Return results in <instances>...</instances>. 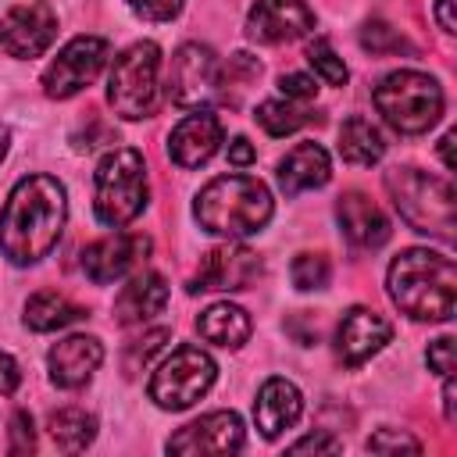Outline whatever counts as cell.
Returning <instances> with one entry per match:
<instances>
[{"label": "cell", "instance_id": "6da1fadb", "mask_svg": "<svg viewBox=\"0 0 457 457\" xmlns=\"http://www.w3.org/2000/svg\"><path fill=\"white\" fill-rule=\"evenodd\" d=\"M68 200L54 175H25L0 207V253L11 264L43 261L64 228Z\"/></svg>", "mask_w": 457, "mask_h": 457}, {"label": "cell", "instance_id": "7a4b0ae2", "mask_svg": "<svg viewBox=\"0 0 457 457\" xmlns=\"http://www.w3.org/2000/svg\"><path fill=\"white\" fill-rule=\"evenodd\" d=\"M393 303L414 321H450L457 307V264L446 253L411 246L386 275Z\"/></svg>", "mask_w": 457, "mask_h": 457}, {"label": "cell", "instance_id": "3957f363", "mask_svg": "<svg viewBox=\"0 0 457 457\" xmlns=\"http://www.w3.org/2000/svg\"><path fill=\"white\" fill-rule=\"evenodd\" d=\"M193 214L211 236H253L271 218V193L253 175H218L196 193Z\"/></svg>", "mask_w": 457, "mask_h": 457}, {"label": "cell", "instance_id": "277c9868", "mask_svg": "<svg viewBox=\"0 0 457 457\" xmlns=\"http://www.w3.org/2000/svg\"><path fill=\"white\" fill-rule=\"evenodd\" d=\"M386 189L393 196V207L400 218L425 236H436L443 243L453 239L457 225V193L446 179L428 175L421 168H389L386 171Z\"/></svg>", "mask_w": 457, "mask_h": 457}, {"label": "cell", "instance_id": "5b68a950", "mask_svg": "<svg viewBox=\"0 0 457 457\" xmlns=\"http://www.w3.org/2000/svg\"><path fill=\"white\" fill-rule=\"evenodd\" d=\"M146 200H150V186H146L143 154L132 146L111 150L96 164V200H93L96 218L111 228H121L143 214Z\"/></svg>", "mask_w": 457, "mask_h": 457}, {"label": "cell", "instance_id": "8992f818", "mask_svg": "<svg viewBox=\"0 0 457 457\" xmlns=\"http://www.w3.org/2000/svg\"><path fill=\"white\" fill-rule=\"evenodd\" d=\"M375 107L378 114L403 136H418L428 132L439 114H443V89L432 75L425 71H389L378 86H375Z\"/></svg>", "mask_w": 457, "mask_h": 457}, {"label": "cell", "instance_id": "52a82bcc", "mask_svg": "<svg viewBox=\"0 0 457 457\" xmlns=\"http://www.w3.org/2000/svg\"><path fill=\"white\" fill-rule=\"evenodd\" d=\"M157 75H161V46L157 43H132L125 54L114 57L107 75V100L114 114L139 121L150 118L157 107Z\"/></svg>", "mask_w": 457, "mask_h": 457}, {"label": "cell", "instance_id": "ba28073f", "mask_svg": "<svg viewBox=\"0 0 457 457\" xmlns=\"http://www.w3.org/2000/svg\"><path fill=\"white\" fill-rule=\"evenodd\" d=\"M214 375L218 364L211 361V353L193 343H182L157 364L150 378V400L164 411H186L214 386Z\"/></svg>", "mask_w": 457, "mask_h": 457}, {"label": "cell", "instance_id": "9c48e42d", "mask_svg": "<svg viewBox=\"0 0 457 457\" xmlns=\"http://www.w3.org/2000/svg\"><path fill=\"white\" fill-rule=\"evenodd\" d=\"M107 64V39L100 36H75L43 71V93L50 100H68L82 93Z\"/></svg>", "mask_w": 457, "mask_h": 457}, {"label": "cell", "instance_id": "30bf717a", "mask_svg": "<svg viewBox=\"0 0 457 457\" xmlns=\"http://www.w3.org/2000/svg\"><path fill=\"white\" fill-rule=\"evenodd\" d=\"M221 93V64L211 46L186 43L168 68V96L179 107H204Z\"/></svg>", "mask_w": 457, "mask_h": 457}, {"label": "cell", "instance_id": "8fae6325", "mask_svg": "<svg viewBox=\"0 0 457 457\" xmlns=\"http://www.w3.org/2000/svg\"><path fill=\"white\" fill-rule=\"evenodd\" d=\"M150 253V236L143 232H114L104 239H93L82 250V271L89 282L96 286H111L118 278H125L129 271H136Z\"/></svg>", "mask_w": 457, "mask_h": 457}, {"label": "cell", "instance_id": "7c38bea8", "mask_svg": "<svg viewBox=\"0 0 457 457\" xmlns=\"http://www.w3.org/2000/svg\"><path fill=\"white\" fill-rule=\"evenodd\" d=\"M57 36V14L46 0L18 4L0 18V50L11 57H39Z\"/></svg>", "mask_w": 457, "mask_h": 457}, {"label": "cell", "instance_id": "4fadbf2b", "mask_svg": "<svg viewBox=\"0 0 457 457\" xmlns=\"http://www.w3.org/2000/svg\"><path fill=\"white\" fill-rule=\"evenodd\" d=\"M264 264H261V253H253L250 246H239V243H225V246H214L200 257V268L193 275V293L196 289H250L257 278H261Z\"/></svg>", "mask_w": 457, "mask_h": 457}, {"label": "cell", "instance_id": "5bb4252c", "mask_svg": "<svg viewBox=\"0 0 457 457\" xmlns=\"http://www.w3.org/2000/svg\"><path fill=\"white\" fill-rule=\"evenodd\" d=\"M243 446V421L236 411H211L168 439V453H232Z\"/></svg>", "mask_w": 457, "mask_h": 457}, {"label": "cell", "instance_id": "9a60e30c", "mask_svg": "<svg viewBox=\"0 0 457 457\" xmlns=\"http://www.w3.org/2000/svg\"><path fill=\"white\" fill-rule=\"evenodd\" d=\"M393 339V325L371 307H350L336 328V357L346 368H361Z\"/></svg>", "mask_w": 457, "mask_h": 457}, {"label": "cell", "instance_id": "2e32d148", "mask_svg": "<svg viewBox=\"0 0 457 457\" xmlns=\"http://www.w3.org/2000/svg\"><path fill=\"white\" fill-rule=\"evenodd\" d=\"M314 29L307 0H257L246 14V32L257 43H289Z\"/></svg>", "mask_w": 457, "mask_h": 457}, {"label": "cell", "instance_id": "e0dca14e", "mask_svg": "<svg viewBox=\"0 0 457 457\" xmlns=\"http://www.w3.org/2000/svg\"><path fill=\"white\" fill-rule=\"evenodd\" d=\"M221 146V121L211 114V111H196V114H186L171 136H168V157L179 164V168H200L207 164Z\"/></svg>", "mask_w": 457, "mask_h": 457}, {"label": "cell", "instance_id": "ac0fdd59", "mask_svg": "<svg viewBox=\"0 0 457 457\" xmlns=\"http://www.w3.org/2000/svg\"><path fill=\"white\" fill-rule=\"evenodd\" d=\"M104 361V346L93 336H68L61 343L50 346L46 353V368H50V382L61 389H79L93 378V371Z\"/></svg>", "mask_w": 457, "mask_h": 457}, {"label": "cell", "instance_id": "d6986e66", "mask_svg": "<svg viewBox=\"0 0 457 457\" xmlns=\"http://www.w3.org/2000/svg\"><path fill=\"white\" fill-rule=\"evenodd\" d=\"M336 218H339V228H343V236L353 243V246H361V250H378L386 239H389V221H386V214L378 211V204H371L364 193H357V189H350V193H343L339 196V204H336Z\"/></svg>", "mask_w": 457, "mask_h": 457}, {"label": "cell", "instance_id": "ffe728a7", "mask_svg": "<svg viewBox=\"0 0 457 457\" xmlns=\"http://www.w3.org/2000/svg\"><path fill=\"white\" fill-rule=\"evenodd\" d=\"M303 411V396L300 389L289 382V378H268L257 393V403H253V421L261 428L264 439H278L286 428L296 425Z\"/></svg>", "mask_w": 457, "mask_h": 457}, {"label": "cell", "instance_id": "44dd1931", "mask_svg": "<svg viewBox=\"0 0 457 457\" xmlns=\"http://www.w3.org/2000/svg\"><path fill=\"white\" fill-rule=\"evenodd\" d=\"M168 303V286L157 271H136L121 293L114 296V321L121 325H136V321H146L154 314H161Z\"/></svg>", "mask_w": 457, "mask_h": 457}, {"label": "cell", "instance_id": "7402d4cb", "mask_svg": "<svg viewBox=\"0 0 457 457\" xmlns=\"http://www.w3.org/2000/svg\"><path fill=\"white\" fill-rule=\"evenodd\" d=\"M328 175H332V164H328L325 146H318V143H300L278 161V186L286 196L318 189L328 182Z\"/></svg>", "mask_w": 457, "mask_h": 457}, {"label": "cell", "instance_id": "603a6c76", "mask_svg": "<svg viewBox=\"0 0 457 457\" xmlns=\"http://www.w3.org/2000/svg\"><path fill=\"white\" fill-rule=\"evenodd\" d=\"M196 328H200V336L207 339V343H214V346H225V350H236V346H243L246 339H250V314L243 311V307H236V303H211L200 318H196Z\"/></svg>", "mask_w": 457, "mask_h": 457}, {"label": "cell", "instance_id": "cb8c5ba5", "mask_svg": "<svg viewBox=\"0 0 457 457\" xmlns=\"http://www.w3.org/2000/svg\"><path fill=\"white\" fill-rule=\"evenodd\" d=\"M79 318H86V311L75 300H68L64 293H57V289H39L25 303V325L32 332H57V328H64V325H71Z\"/></svg>", "mask_w": 457, "mask_h": 457}, {"label": "cell", "instance_id": "d4e9b609", "mask_svg": "<svg viewBox=\"0 0 457 457\" xmlns=\"http://www.w3.org/2000/svg\"><path fill=\"white\" fill-rule=\"evenodd\" d=\"M382 154H386L382 132L368 118L353 114V118L343 121V129H339V157L346 164H361L364 168V164H375Z\"/></svg>", "mask_w": 457, "mask_h": 457}, {"label": "cell", "instance_id": "484cf974", "mask_svg": "<svg viewBox=\"0 0 457 457\" xmlns=\"http://www.w3.org/2000/svg\"><path fill=\"white\" fill-rule=\"evenodd\" d=\"M46 432H50V439H54L57 450L79 453V450H86V446L93 443V436H96V418L86 414V411H79V407H61V411H54V414L46 418Z\"/></svg>", "mask_w": 457, "mask_h": 457}, {"label": "cell", "instance_id": "4316f807", "mask_svg": "<svg viewBox=\"0 0 457 457\" xmlns=\"http://www.w3.org/2000/svg\"><path fill=\"white\" fill-rule=\"evenodd\" d=\"M311 121V114H307V107L303 104H296V100H264L261 107H257V125L268 132V136H289V132H296V129H303Z\"/></svg>", "mask_w": 457, "mask_h": 457}, {"label": "cell", "instance_id": "83f0119b", "mask_svg": "<svg viewBox=\"0 0 457 457\" xmlns=\"http://www.w3.org/2000/svg\"><path fill=\"white\" fill-rule=\"evenodd\" d=\"M307 64H311L314 75H321L328 86H346V79H350L343 57H336V50H332V43H328L325 36H318V39L307 43Z\"/></svg>", "mask_w": 457, "mask_h": 457}, {"label": "cell", "instance_id": "f1b7e54d", "mask_svg": "<svg viewBox=\"0 0 457 457\" xmlns=\"http://www.w3.org/2000/svg\"><path fill=\"white\" fill-rule=\"evenodd\" d=\"M289 275H293V286L311 293V289H325L328 286V257L325 253H296L293 264H289Z\"/></svg>", "mask_w": 457, "mask_h": 457}, {"label": "cell", "instance_id": "f546056e", "mask_svg": "<svg viewBox=\"0 0 457 457\" xmlns=\"http://www.w3.org/2000/svg\"><path fill=\"white\" fill-rule=\"evenodd\" d=\"M361 46L368 50V54H400V50H411V43L393 29V25H386L382 18H371V21H364V29H361Z\"/></svg>", "mask_w": 457, "mask_h": 457}, {"label": "cell", "instance_id": "4dcf8cb0", "mask_svg": "<svg viewBox=\"0 0 457 457\" xmlns=\"http://www.w3.org/2000/svg\"><path fill=\"white\" fill-rule=\"evenodd\" d=\"M168 336H171L168 328H154V332H146L143 339H132V343H129V350H125V371H129V375H132V371H139V368H143V364H146V361H150V357L168 343Z\"/></svg>", "mask_w": 457, "mask_h": 457}, {"label": "cell", "instance_id": "1f68e13d", "mask_svg": "<svg viewBox=\"0 0 457 457\" xmlns=\"http://www.w3.org/2000/svg\"><path fill=\"white\" fill-rule=\"evenodd\" d=\"M368 450L371 453H396V450H407V453H421V443L407 432H396V428H378L371 439H368Z\"/></svg>", "mask_w": 457, "mask_h": 457}, {"label": "cell", "instance_id": "d6a6232c", "mask_svg": "<svg viewBox=\"0 0 457 457\" xmlns=\"http://www.w3.org/2000/svg\"><path fill=\"white\" fill-rule=\"evenodd\" d=\"M139 18H146V21H171L179 11H182V4L186 0H125Z\"/></svg>", "mask_w": 457, "mask_h": 457}, {"label": "cell", "instance_id": "836d02e7", "mask_svg": "<svg viewBox=\"0 0 457 457\" xmlns=\"http://www.w3.org/2000/svg\"><path fill=\"white\" fill-rule=\"evenodd\" d=\"M11 453H32L36 450V432H32V418L25 411H14L11 418V443H7Z\"/></svg>", "mask_w": 457, "mask_h": 457}, {"label": "cell", "instance_id": "e575fe53", "mask_svg": "<svg viewBox=\"0 0 457 457\" xmlns=\"http://www.w3.org/2000/svg\"><path fill=\"white\" fill-rule=\"evenodd\" d=\"M278 93H282L286 100H296V104H307V100H314V93H318V86H314V79H311V75H300V71H289V75H282V79H278Z\"/></svg>", "mask_w": 457, "mask_h": 457}, {"label": "cell", "instance_id": "d590c367", "mask_svg": "<svg viewBox=\"0 0 457 457\" xmlns=\"http://www.w3.org/2000/svg\"><path fill=\"white\" fill-rule=\"evenodd\" d=\"M425 361H428V368H432L436 375H450V371H453V336H439V339H432Z\"/></svg>", "mask_w": 457, "mask_h": 457}, {"label": "cell", "instance_id": "8d00e7d4", "mask_svg": "<svg viewBox=\"0 0 457 457\" xmlns=\"http://www.w3.org/2000/svg\"><path fill=\"white\" fill-rule=\"evenodd\" d=\"M307 450H314V453H339L343 443L336 436H328V432H314V436H303V439H296L289 446V453H307Z\"/></svg>", "mask_w": 457, "mask_h": 457}, {"label": "cell", "instance_id": "74e56055", "mask_svg": "<svg viewBox=\"0 0 457 457\" xmlns=\"http://www.w3.org/2000/svg\"><path fill=\"white\" fill-rule=\"evenodd\" d=\"M18 382H21V368H18V361H14L11 353L0 350V393H14Z\"/></svg>", "mask_w": 457, "mask_h": 457}, {"label": "cell", "instance_id": "f35d334b", "mask_svg": "<svg viewBox=\"0 0 457 457\" xmlns=\"http://www.w3.org/2000/svg\"><path fill=\"white\" fill-rule=\"evenodd\" d=\"M253 157H257V150H253V143H250V139L236 136V139L228 143V164L246 168V164H253Z\"/></svg>", "mask_w": 457, "mask_h": 457}, {"label": "cell", "instance_id": "ab89813d", "mask_svg": "<svg viewBox=\"0 0 457 457\" xmlns=\"http://www.w3.org/2000/svg\"><path fill=\"white\" fill-rule=\"evenodd\" d=\"M436 21L443 32H457V21H453V0H436Z\"/></svg>", "mask_w": 457, "mask_h": 457}, {"label": "cell", "instance_id": "60d3db41", "mask_svg": "<svg viewBox=\"0 0 457 457\" xmlns=\"http://www.w3.org/2000/svg\"><path fill=\"white\" fill-rule=\"evenodd\" d=\"M446 382H443V411H446V421L453 425V418H457V411H453V378L450 375H443Z\"/></svg>", "mask_w": 457, "mask_h": 457}, {"label": "cell", "instance_id": "b9f144b4", "mask_svg": "<svg viewBox=\"0 0 457 457\" xmlns=\"http://www.w3.org/2000/svg\"><path fill=\"white\" fill-rule=\"evenodd\" d=\"M450 143H453V132H446V136L439 139V157H443V164H446V168H453V157H450Z\"/></svg>", "mask_w": 457, "mask_h": 457}, {"label": "cell", "instance_id": "7bdbcfd3", "mask_svg": "<svg viewBox=\"0 0 457 457\" xmlns=\"http://www.w3.org/2000/svg\"><path fill=\"white\" fill-rule=\"evenodd\" d=\"M7 146H11V132H7L4 125H0V161L7 157Z\"/></svg>", "mask_w": 457, "mask_h": 457}]
</instances>
